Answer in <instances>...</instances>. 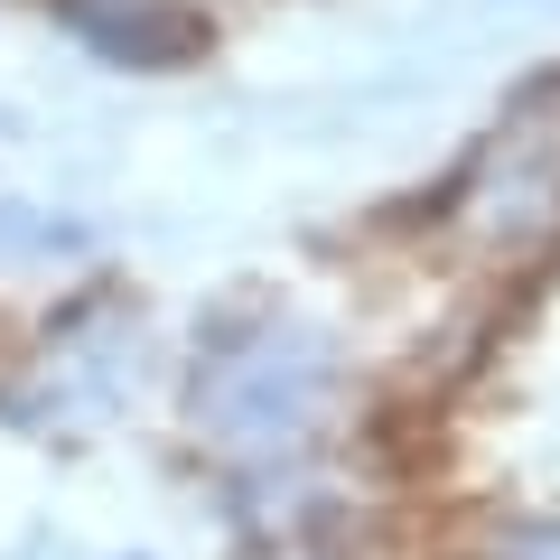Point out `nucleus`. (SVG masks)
I'll list each match as a JSON object with an SVG mask.
<instances>
[{"label":"nucleus","instance_id":"1","mask_svg":"<svg viewBox=\"0 0 560 560\" xmlns=\"http://www.w3.org/2000/svg\"><path fill=\"white\" fill-rule=\"evenodd\" d=\"M346 411V355L318 318L280 300H253L234 318H215V337L197 346L187 374V430L215 467L234 477H290L327 448Z\"/></svg>","mask_w":560,"mask_h":560},{"label":"nucleus","instance_id":"2","mask_svg":"<svg viewBox=\"0 0 560 560\" xmlns=\"http://www.w3.org/2000/svg\"><path fill=\"white\" fill-rule=\"evenodd\" d=\"M448 224L477 261H541L560 253V75L523 84L495 113V131L467 150L448 187Z\"/></svg>","mask_w":560,"mask_h":560},{"label":"nucleus","instance_id":"3","mask_svg":"<svg viewBox=\"0 0 560 560\" xmlns=\"http://www.w3.org/2000/svg\"><path fill=\"white\" fill-rule=\"evenodd\" d=\"M66 20L84 47H103L113 66H150V75H168L206 47V20L187 0H66Z\"/></svg>","mask_w":560,"mask_h":560},{"label":"nucleus","instance_id":"4","mask_svg":"<svg viewBox=\"0 0 560 560\" xmlns=\"http://www.w3.org/2000/svg\"><path fill=\"white\" fill-rule=\"evenodd\" d=\"M467 560H560V514H495Z\"/></svg>","mask_w":560,"mask_h":560}]
</instances>
